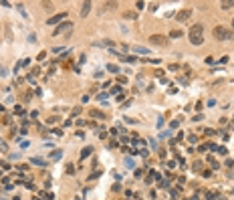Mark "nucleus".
Listing matches in <instances>:
<instances>
[{
  "label": "nucleus",
  "instance_id": "1",
  "mask_svg": "<svg viewBox=\"0 0 234 200\" xmlns=\"http://www.w3.org/2000/svg\"><path fill=\"white\" fill-rule=\"evenodd\" d=\"M204 25H194L192 28H190V42L192 44H196V47H198V44H202L204 42Z\"/></svg>",
  "mask_w": 234,
  "mask_h": 200
},
{
  "label": "nucleus",
  "instance_id": "2",
  "mask_svg": "<svg viewBox=\"0 0 234 200\" xmlns=\"http://www.w3.org/2000/svg\"><path fill=\"white\" fill-rule=\"evenodd\" d=\"M212 34H214L216 40H230V38H232V30H228V28H224V26H214Z\"/></svg>",
  "mask_w": 234,
  "mask_h": 200
},
{
  "label": "nucleus",
  "instance_id": "3",
  "mask_svg": "<svg viewBox=\"0 0 234 200\" xmlns=\"http://www.w3.org/2000/svg\"><path fill=\"white\" fill-rule=\"evenodd\" d=\"M65 18H67V12H61V14H55V16H51L49 20H46V25H57V22H65Z\"/></svg>",
  "mask_w": 234,
  "mask_h": 200
},
{
  "label": "nucleus",
  "instance_id": "4",
  "mask_svg": "<svg viewBox=\"0 0 234 200\" xmlns=\"http://www.w3.org/2000/svg\"><path fill=\"white\" fill-rule=\"evenodd\" d=\"M190 16H192V8H184V10H180V12L176 14L178 22H184V20H188Z\"/></svg>",
  "mask_w": 234,
  "mask_h": 200
},
{
  "label": "nucleus",
  "instance_id": "5",
  "mask_svg": "<svg viewBox=\"0 0 234 200\" xmlns=\"http://www.w3.org/2000/svg\"><path fill=\"white\" fill-rule=\"evenodd\" d=\"M166 40H168V38H166V36H161V34H151V36H149V42H151V44H157V47L166 44Z\"/></svg>",
  "mask_w": 234,
  "mask_h": 200
},
{
  "label": "nucleus",
  "instance_id": "6",
  "mask_svg": "<svg viewBox=\"0 0 234 200\" xmlns=\"http://www.w3.org/2000/svg\"><path fill=\"white\" fill-rule=\"evenodd\" d=\"M67 28L71 30V22H67V20H65V22H61V25H59V26L55 28V34H61V32H65Z\"/></svg>",
  "mask_w": 234,
  "mask_h": 200
},
{
  "label": "nucleus",
  "instance_id": "7",
  "mask_svg": "<svg viewBox=\"0 0 234 200\" xmlns=\"http://www.w3.org/2000/svg\"><path fill=\"white\" fill-rule=\"evenodd\" d=\"M131 51H133V53H137V55H145V53H149V49L141 47V44H133V47H131Z\"/></svg>",
  "mask_w": 234,
  "mask_h": 200
},
{
  "label": "nucleus",
  "instance_id": "8",
  "mask_svg": "<svg viewBox=\"0 0 234 200\" xmlns=\"http://www.w3.org/2000/svg\"><path fill=\"white\" fill-rule=\"evenodd\" d=\"M89 115H91V117H95V119H105V113H103V111H99V109H91V111H89Z\"/></svg>",
  "mask_w": 234,
  "mask_h": 200
},
{
  "label": "nucleus",
  "instance_id": "9",
  "mask_svg": "<svg viewBox=\"0 0 234 200\" xmlns=\"http://www.w3.org/2000/svg\"><path fill=\"white\" fill-rule=\"evenodd\" d=\"M49 158H51L53 162H59V160L63 158V152H61V150H55V152H51V154H49Z\"/></svg>",
  "mask_w": 234,
  "mask_h": 200
},
{
  "label": "nucleus",
  "instance_id": "10",
  "mask_svg": "<svg viewBox=\"0 0 234 200\" xmlns=\"http://www.w3.org/2000/svg\"><path fill=\"white\" fill-rule=\"evenodd\" d=\"M89 10H91V2H83V6H81V16L85 18V16L89 14Z\"/></svg>",
  "mask_w": 234,
  "mask_h": 200
},
{
  "label": "nucleus",
  "instance_id": "11",
  "mask_svg": "<svg viewBox=\"0 0 234 200\" xmlns=\"http://www.w3.org/2000/svg\"><path fill=\"white\" fill-rule=\"evenodd\" d=\"M91 152H93V148H91V146H87V148H83V150H81V160H85V158H89V156H91Z\"/></svg>",
  "mask_w": 234,
  "mask_h": 200
},
{
  "label": "nucleus",
  "instance_id": "12",
  "mask_svg": "<svg viewBox=\"0 0 234 200\" xmlns=\"http://www.w3.org/2000/svg\"><path fill=\"white\" fill-rule=\"evenodd\" d=\"M206 160H208V164H210V166H212L214 170H218V168H220V164H218V162H216V160L212 158V156H208V158H206Z\"/></svg>",
  "mask_w": 234,
  "mask_h": 200
},
{
  "label": "nucleus",
  "instance_id": "13",
  "mask_svg": "<svg viewBox=\"0 0 234 200\" xmlns=\"http://www.w3.org/2000/svg\"><path fill=\"white\" fill-rule=\"evenodd\" d=\"M224 10H228V8H232L234 6V0H222V4H220Z\"/></svg>",
  "mask_w": 234,
  "mask_h": 200
},
{
  "label": "nucleus",
  "instance_id": "14",
  "mask_svg": "<svg viewBox=\"0 0 234 200\" xmlns=\"http://www.w3.org/2000/svg\"><path fill=\"white\" fill-rule=\"evenodd\" d=\"M119 59L125 61V63H135V61H137V57H129V55H121Z\"/></svg>",
  "mask_w": 234,
  "mask_h": 200
},
{
  "label": "nucleus",
  "instance_id": "15",
  "mask_svg": "<svg viewBox=\"0 0 234 200\" xmlns=\"http://www.w3.org/2000/svg\"><path fill=\"white\" fill-rule=\"evenodd\" d=\"M109 93H113V95H121V93H123V89H121V85H115Z\"/></svg>",
  "mask_w": 234,
  "mask_h": 200
},
{
  "label": "nucleus",
  "instance_id": "16",
  "mask_svg": "<svg viewBox=\"0 0 234 200\" xmlns=\"http://www.w3.org/2000/svg\"><path fill=\"white\" fill-rule=\"evenodd\" d=\"M107 71H109V73H119V67L113 65V63H109V65H107Z\"/></svg>",
  "mask_w": 234,
  "mask_h": 200
},
{
  "label": "nucleus",
  "instance_id": "17",
  "mask_svg": "<svg viewBox=\"0 0 234 200\" xmlns=\"http://www.w3.org/2000/svg\"><path fill=\"white\" fill-rule=\"evenodd\" d=\"M123 18H137V12H131V10H127V12H123Z\"/></svg>",
  "mask_w": 234,
  "mask_h": 200
},
{
  "label": "nucleus",
  "instance_id": "18",
  "mask_svg": "<svg viewBox=\"0 0 234 200\" xmlns=\"http://www.w3.org/2000/svg\"><path fill=\"white\" fill-rule=\"evenodd\" d=\"M170 136H172V131H170V129H166V131H161V133H159V140H168Z\"/></svg>",
  "mask_w": 234,
  "mask_h": 200
},
{
  "label": "nucleus",
  "instance_id": "19",
  "mask_svg": "<svg viewBox=\"0 0 234 200\" xmlns=\"http://www.w3.org/2000/svg\"><path fill=\"white\" fill-rule=\"evenodd\" d=\"M103 174V170H97V172H93V174H89V180H95V178H99Z\"/></svg>",
  "mask_w": 234,
  "mask_h": 200
},
{
  "label": "nucleus",
  "instance_id": "20",
  "mask_svg": "<svg viewBox=\"0 0 234 200\" xmlns=\"http://www.w3.org/2000/svg\"><path fill=\"white\" fill-rule=\"evenodd\" d=\"M30 162H32V164H36V166H44V164H46V162H44L42 158H32Z\"/></svg>",
  "mask_w": 234,
  "mask_h": 200
},
{
  "label": "nucleus",
  "instance_id": "21",
  "mask_svg": "<svg viewBox=\"0 0 234 200\" xmlns=\"http://www.w3.org/2000/svg\"><path fill=\"white\" fill-rule=\"evenodd\" d=\"M182 36V30H172L170 32V38H180Z\"/></svg>",
  "mask_w": 234,
  "mask_h": 200
},
{
  "label": "nucleus",
  "instance_id": "22",
  "mask_svg": "<svg viewBox=\"0 0 234 200\" xmlns=\"http://www.w3.org/2000/svg\"><path fill=\"white\" fill-rule=\"evenodd\" d=\"M107 97H109V93H107V91H103V93H99V95H97V99H99V101H103V103H105V99H107Z\"/></svg>",
  "mask_w": 234,
  "mask_h": 200
},
{
  "label": "nucleus",
  "instance_id": "23",
  "mask_svg": "<svg viewBox=\"0 0 234 200\" xmlns=\"http://www.w3.org/2000/svg\"><path fill=\"white\" fill-rule=\"evenodd\" d=\"M8 71H6V67H2V63H0V77H6Z\"/></svg>",
  "mask_w": 234,
  "mask_h": 200
},
{
  "label": "nucleus",
  "instance_id": "24",
  "mask_svg": "<svg viewBox=\"0 0 234 200\" xmlns=\"http://www.w3.org/2000/svg\"><path fill=\"white\" fill-rule=\"evenodd\" d=\"M57 121H59V117H57V115H53V117L46 119V123H49V125H53V123H57Z\"/></svg>",
  "mask_w": 234,
  "mask_h": 200
},
{
  "label": "nucleus",
  "instance_id": "25",
  "mask_svg": "<svg viewBox=\"0 0 234 200\" xmlns=\"http://www.w3.org/2000/svg\"><path fill=\"white\" fill-rule=\"evenodd\" d=\"M194 172H202V162H196L194 164Z\"/></svg>",
  "mask_w": 234,
  "mask_h": 200
},
{
  "label": "nucleus",
  "instance_id": "26",
  "mask_svg": "<svg viewBox=\"0 0 234 200\" xmlns=\"http://www.w3.org/2000/svg\"><path fill=\"white\" fill-rule=\"evenodd\" d=\"M0 150H2V152H8V144H6V142H0Z\"/></svg>",
  "mask_w": 234,
  "mask_h": 200
},
{
  "label": "nucleus",
  "instance_id": "27",
  "mask_svg": "<svg viewBox=\"0 0 234 200\" xmlns=\"http://www.w3.org/2000/svg\"><path fill=\"white\" fill-rule=\"evenodd\" d=\"M178 125H180V119H174V121H172V123H170V127H172V129H176V127H178Z\"/></svg>",
  "mask_w": 234,
  "mask_h": 200
},
{
  "label": "nucleus",
  "instance_id": "28",
  "mask_svg": "<svg viewBox=\"0 0 234 200\" xmlns=\"http://www.w3.org/2000/svg\"><path fill=\"white\" fill-rule=\"evenodd\" d=\"M67 174H71V176H73V174H75V168H73V166H71V164H69V166H67Z\"/></svg>",
  "mask_w": 234,
  "mask_h": 200
},
{
  "label": "nucleus",
  "instance_id": "29",
  "mask_svg": "<svg viewBox=\"0 0 234 200\" xmlns=\"http://www.w3.org/2000/svg\"><path fill=\"white\" fill-rule=\"evenodd\" d=\"M214 196H216V192H206V198L208 200H214Z\"/></svg>",
  "mask_w": 234,
  "mask_h": 200
},
{
  "label": "nucleus",
  "instance_id": "30",
  "mask_svg": "<svg viewBox=\"0 0 234 200\" xmlns=\"http://www.w3.org/2000/svg\"><path fill=\"white\" fill-rule=\"evenodd\" d=\"M204 133H206V136H216V129H206Z\"/></svg>",
  "mask_w": 234,
  "mask_h": 200
},
{
  "label": "nucleus",
  "instance_id": "31",
  "mask_svg": "<svg viewBox=\"0 0 234 200\" xmlns=\"http://www.w3.org/2000/svg\"><path fill=\"white\" fill-rule=\"evenodd\" d=\"M14 111H16V113H24V107H22V105H16Z\"/></svg>",
  "mask_w": 234,
  "mask_h": 200
},
{
  "label": "nucleus",
  "instance_id": "32",
  "mask_svg": "<svg viewBox=\"0 0 234 200\" xmlns=\"http://www.w3.org/2000/svg\"><path fill=\"white\" fill-rule=\"evenodd\" d=\"M188 142H190V144H196L198 138H196V136H188Z\"/></svg>",
  "mask_w": 234,
  "mask_h": 200
},
{
  "label": "nucleus",
  "instance_id": "33",
  "mask_svg": "<svg viewBox=\"0 0 234 200\" xmlns=\"http://www.w3.org/2000/svg\"><path fill=\"white\" fill-rule=\"evenodd\" d=\"M93 77H95V79H101V77H103V73H101V71H95V73H93Z\"/></svg>",
  "mask_w": 234,
  "mask_h": 200
},
{
  "label": "nucleus",
  "instance_id": "34",
  "mask_svg": "<svg viewBox=\"0 0 234 200\" xmlns=\"http://www.w3.org/2000/svg\"><path fill=\"white\" fill-rule=\"evenodd\" d=\"M28 42H36V34H28Z\"/></svg>",
  "mask_w": 234,
  "mask_h": 200
},
{
  "label": "nucleus",
  "instance_id": "35",
  "mask_svg": "<svg viewBox=\"0 0 234 200\" xmlns=\"http://www.w3.org/2000/svg\"><path fill=\"white\" fill-rule=\"evenodd\" d=\"M125 166H127V168H131V166H133V160H131V158H127V160H125Z\"/></svg>",
  "mask_w": 234,
  "mask_h": 200
},
{
  "label": "nucleus",
  "instance_id": "36",
  "mask_svg": "<svg viewBox=\"0 0 234 200\" xmlns=\"http://www.w3.org/2000/svg\"><path fill=\"white\" fill-rule=\"evenodd\" d=\"M36 59H38V61H42V59H46V53H44V51H42V53H40V55H38V57H36Z\"/></svg>",
  "mask_w": 234,
  "mask_h": 200
},
{
  "label": "nucleus",
  "instance_id": "37",
  "mask_svg": "<svg viewBox=\"0 0 234 200\" xmlns=\"http://www.w3.org/2000/svg\"><path fill=\"white\" fill-rule=\"evenodd\" d=\"M218 200H226V198H224V196H220V198H218Z\"/></svg>",
  "mask_w": 234,
  "mask_h": 200
},
{
  "label": "nucleus",
  "instance_id": "38",
  "mask_svg": "<svg viewBox=\"0 0 234 200\" xmlns=\"http://www.w3.org/2000/svg\"><path fill=\"white\" fill-rule=\"evenodd\" d=\"M232 26H234V18H232Z\"/></svg>",
  "mask_w": 234,
  "mask_h": 200
}]
</instances>
